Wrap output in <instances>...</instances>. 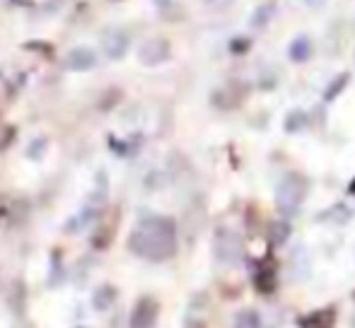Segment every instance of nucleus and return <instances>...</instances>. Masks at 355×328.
<instances>
[{
    "label": "nucleus",
    "instance_id": "1",
    "mask_svg": "<svg viewBox=\"0 0 355 328\" xmlns=\"http://www.w3.org/2000/svg\"><path fill=\"white\" fill-rule=\"evenodd\" d=\"M128 248L145 261H167L177 253V222L172 217H148L131 232Z\"/></svg>",
    "mask_w": 355,
    "mask_h": 328
},
{
    "label": "nucleus",
    "instance_id": "2",
    "mask_svg": "<svg viewBox=\"0 0 355 328\" xmlns=\"http://www.w3.org/2000/svg\"><path fill=\"white\" fill-rule=\"evenodd\" d=\"M307 191H309V181L304 174L300 172H288L285 176L281 179L276 188V208L278 212L285 217L295 215L300 210V206L304 203L307 198Z\"/></svg>",
    "mask_w": 355,
    "mask_h": 328
},
{
    "label": "nucleus",
    "instance_id": "3",
    "mask_svg": "<svg viewBox=\"0 0 355 328\" xmlns=\"http://www.w3.org/2000/svg\"><path fill=\"white\" fill-rule=\"evenodd\" d=\"M213 248H215V258H218L220 263H225V266H237L244 258V242L239 239L237 232L227 230V227L215 232Z\"/></svg>",
    "mask_w": 355,
    "mask_h": 328
},
{
    "label": "nucleus",
    "instance_id": "4",
    "mask_svg": "<svg viewBox=\"0 0 355 328\" xmlns=\"http://www.w3.org/2000/svg\"><path fill=\"white\" fill-rule=\"evenodd\" d=\"M159 319V302L155 297H141L128 319V328H155Z\"/></svg>",
    "mask_w": 355,
    "mask_h": 328
},
{
    "label": "nucleus",
    "instance_id": "5",
    "mask_svg": "<svg viewBox=\"0 0 355 328\" xmlns=\"http://www.w3.org/2000/svg\"><path fill=\"white\" fill-rule=\"evenodd\" d=\"M169 53H172V48H169L167 39L155 37V39H150V42L143 44V48H141V61L145 63V66H157V63L167 61Z\"/></svg>",
    "mask_w": 355,
    "mask_h": 328
},
{
    "label": "nucleus",
    "instance_id": "6",
    "mask_svg": "<svg viewBox=\"0 0 355 328\" xmlns=\"http://www.w3.org/2000/svg\"><path fill=\"white\" fill-rule=\"evenodd\" d=\"M297 328H336V307H322L300 316Z\"/></svg>",
    "mask_w": 355,
    "mask_h": 328
},
{
    "label": "nucleus",
    "instance_id": "7",
    "mask_svg": "<svg viewBox=\"0 0 355 328\" xmlns=\"http://www.w3.org/2000/svg\"><path fill=\"white\" fill-rule=\"evenodd\" d=\"M278 287V280H276V263L271 261V258H266V261L259 266L257 275H254V290L259 292V295H273Z\"/></svg>",
    "mask_w": 355,
    "mask_h": 328
},
{
    "label": "nucleus",
    "instance_id": "8",
    "mask_svg": "<svg viewBox=\"0 0 355 328\" xmlns=\"http://www.w3.org/2000/svg\"><path fill=\"white\" fill-rule=\"evenodd\" d=\"M276 12H278V3H276V0H266V3H261L252 12V19H249V24H252V29L261 32V29H266L268 24H271V19L276 17Z\"/></svg>",
    "mask_w": 355,
    "mask_h": 328
},
{
    "label": "nucleus",
    "instance_id": "9",
    "mask_svg": "<svg viewBox=\"0 0 355 328\" xmlns=\"http://www.w3.org/2000/svg\"><path fill=\"white\" fill-rule=\"evenodd\" d=\"M312 53H314V44H312V39L304 37V34L295 37L288 48V56L293 63H307L309 58H312Z\"/></svg>",
    "mask_w": 355,
    "mask_h": 328
},
{
    "label": "nucleus",
    "instance_id": "10",
    "mask_svg": "<svg viewBox=\"0 0 355 328\" xmlns=\"http://www.w3.org/2000/svg\"><path fill=\"white\" fill-rule=\"evenodd\" d=\"M290 235H293V227H290V222H285V220L273 222V225L268 227V244H271V246H283L285 242L290 239Z\"/></svg>",
    "mask_w": 355,
    "mask_h": 328
},
{
    "label": "nucleus",
    "instance_id": "11",
    "mask_svg": "<svg viewBox=\"0 0 355 328\" xmlns=\"http://www.w3.org/2000/svg\"><path fill=\"white\" fill-rule=\"evenodd\" d=\"M116 302V287L112 285H102L97 292H94V300H92V307L97 311H107L112 309V304Z\"/></svg>",
    "mask_w": 355,
    "mask_h": 328
},
{
    "label": "nucleus",
    "instance_id": "12",
    "mask_svg": "<svg viewBox=\"0 0 355 328\" xmlns=\"http://www.w3.org/2000/svg\"><path fill=\"white\" fill-rule=\"evenodd\" d=\"M307 123H309V116H307V111H302V109H293V111L285 116V123H283V128H285V133H300V131H304L307 128Z\"/></svg>",
    "mask_w": 355,
    "mask_h": 328
},
{
    "label": "nucleus",
    "instance_id": "13",
    "mask_svg": "<svg viewBox=\"0 0 355 328\" xmlns=\"http://www.w3.org/2000/svg\"><path fill=\"white\" fill-rule=\"evenodd\" d=\"M242 94L237 92V89H218V92H213V104L220 109H234L237 104H242Z\"/></svg>",
    "mask_w": 355,
    "mask_h": 328
},
{
    "label": "nucleus",
    "instance_id": "14",
    "mask_svg": "<svg viewBox=\"0 0 355 328\" xmlns=\"http://www.w3.org/2000/svg\"><path fill=\"white\" fill-rule=\"evenodd\" d=\"M348 82H351V73H341V75H336L331 82H329V87L324 89V102H334V99L341 97V92L348 87Z\"/></svg>",
    "mask_w": 355,
    "mask_h": 328
},
{
    "label": "nucleus",
    "instance_id": "15",
    "mask_svg": "<svg viewBox=\"0 0 355 328\" xmlns=\"http://www.w3.org/2000/svg\"><path fill=\"white\" fill-rule=\"evenodd\" d=\"M71 61H68V68H73V71H87V68L94 66V53L87 51V48H78V51H73Z\"/></svg>",
    "mask_w": 355,
    "mask_h": 328
},
{
    "label": "nucleus",
    "instance_id": "16",
    "mask_svg": "<svg viewBox=\"0 0 355 328\" xmlns=\"http://www.w3.org/2000/svg\"><path fill=\"white\" fill-rule=\"evenodd\" d=\"M234 328H261V316L254 309H244L234 316Z\"/></svg>",
    "mask_w": 355,
    "mask_h": 328
},
{
    "label": "nucleus",
    "instance_id": "17",
    "mask_svg": "<svg viewBox=\"0 0 355 328\" xmlns=\"http://www.w3.org/2000/svg\"><path fill=\"white\" fill-rule=\"evenodd\" d=\"M249 46H252V42H249L247 37H234L232 42H230V51L232 53H247Z\"/></svg>",
    "mask_w": 355,
    "mask_h": 328
},
{
    "label": "nucleus",
    "instance_id": "18",
    "mask_svg": "<svg viewBox=\"0 0 355 328\" xmlns=\"http://www.w3.org/2000/svg\"><path fill=\"white\" fill-rule=\"evenodd\" d=\"M304 3H307L309 8H324V5H327V0H304Z\"/></svg>",
    "mask_w": 355,
    "mask_h": 328
},
{
    "label": "nucleus",
    "instance_id": "19",
    "mask_svg": "<svg viewBox=\"0 0 355 328\" xmlns=\"http://www.w3.org/2000/svg\"><path fill=\"white\" fill-rule=\"evenodd\" d=\"M187 328H206V324L198 319H191V321H187Z\"/></svg>",
    "mask_w": 355,
    "mask_h": 328
},
{
    "label": "nucleus",
    "instance_id": "20",
    "mask_svg": "<svg viewBox=\"0 0 355 328\" xmlns=\"http://www.w3.org/2000/svg\"><path fill=\"white\" fill-rule=\"evenodd\" d=\"M348 193H351V196H355V179L351 181V186H348Z\"/></svg>",
    "mask_w": 355,
    "mask_h": 328
},
{
    "label": "nucleus",
    "instance_id": "21",
    "mask_svg": "<svg viewBox=\"0 0 355 328\" xmlns=\"http://www.w3.org/2000/svg\"><path fill=\"white\" fill-rule=\"evenodd\" d=\"M206 3H208V5H218V3H223V5H225V3H227V0H206Z\"/></svg>",
    "mask_w": 355,
    "mask_h": 328
},
{
    "label": "nucleus",
    "instance_id": "22",
    "mask_svg": "<svg viewBox=\"0 0 355 328\" xmlns=\"http://www.w3.org/2000/svg\"><path fill=\"white\" fill-rule=\"evenodd\" d=\"M351 328H355V316H353V319H351Z\"/></svg>",
    "mask_w": 355,
    "mask_h": 328
},
{
    "label": "nucleus",
    "instance_id": "23",
    "mask_svg": "<svg viewBox=\"0 0 355 328\" xmlns=\"http://www.w3.org/2000/svg\"><path fill=\"white\" fill-rule=\"evenodd\" d=\"M353 300H355V292H353Z\"/></svg>",
    "mask_w": 355,
    "mask_h": 328
},
{
    "label": "nucleus",
    "instance_id": "24",
    "mask_svg": "<svg viewBox=\"0 0 355 328\" xmlns=\"http://www.w3.org/2000/svg\"><path fill=\"white\" fill-rule=\"evenodd\" d=\"M19 3H24V0H19Z\"/></svg>",
    "mask_w": 355,
    "mask_h": 328
}]
</instances>
